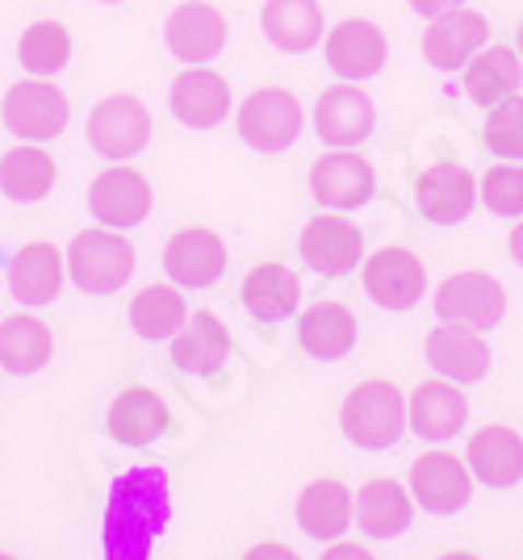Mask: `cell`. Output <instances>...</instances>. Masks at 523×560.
Instances as JSON below:
<instances>
[{
  "label": "cell",
  "instance_id": "obj_13",
  "mask_svg": "<svg viewBox=\"0 0 523 560\" xmlns=\"http://www.w3.org/2000/svg\"><path fill=\"white\" fill-rule=\"evenodd\" d=\"M377 126V109L364 89L339 80L327 93H318V105H314V130L327 147H348L357 151L360 142L373 135Z\"/></svg>",
  "mask_w": 523,
  "mask_h": 560
},
{
  "label": "cell",
  "instance_id": "obj_24",
  "mask_svg": "<svg viewBox=\"0 0 523 560\" xmlns=\"http://www.w3.org/2000/svg\"><path fill=\"white\" fill-rule=\"evenodd\" d=\"M243 310L256 318V323H286L289 314L302 302V277L286 268V264H256L247 277H243Z\"/></svg>",
  "mask_w": 523,
  "mask_h": 560
},
{
  "label": "cell",
  "instance_id": "obj_33",
  "mask_svg": "<svg viewBox=\"0 0 523 560\" xmlns=\"http://www.w3.org/2000/svg\"><path fill=\"white\" fill-rule=\"evenodd\" d=\"M59 180V172H55V160H50L43 147H13V151H4L0 155V192L9 197V201H22V206H34V201H43L50 188Z\"/></svg>",
  "mask_w": 523,
  "mask_h": 560
},
{
  "label": "cell",
  "instance_id": "obj_19",
  "mask_svg": "<svg viewBox=\"0 0 523 560\" xmlns=\"http://www.w3.org/2000/svg\"><path fill=\"white\" fill-rule=\"evenodd\" d=\"M490 43V22L477 9H456L423 30V59L435 71H465V63Z\"/></svg>",
  "mask_w": 523,
  "mask_h": 560
},
{
  "label": "cell",
  "instance_id": "obj_31",
  "mask_svg": "<svg viewBox=\"0 0 523 560\" xmlns=\"http://www.w3.org/2000/svg\"><path fill=\"white\" fill-rule=\"evenodd\" d=\"M298 343L314 360H344L357 348V314L339 302H314L298 318Z\"/></svg>",
  "mask_w": 523,
  "mask_h": 560
},
{
  "label": "cell",
  "instance_id": "obj_25",
  "mask_svg": "<svg viewBox=\"0 0 523 560\" xmlns=\"http://www.w3.org/2000/svg\"><path fill=\"white\" fill-rule=\"evenodd\" d=\"M264 38L286 55H306L323 43V4L318 0H264Z\"/></svg>",
  "mask_w": 523,
  "mask_h": 560
},
{
  "label": "cell",
  "instance_id": "obj_38",
  "mask_svg": "<svg viewBox=\"0 0 523 560\" xmlns=\"http://www.w3.org/2000/svg\"><path fill=\"white\" fill-rule=\"evenodd\" d=\"M419 18H428V22H435V18H449V13H456V9H465V0H406Z\"/></svg>",
  "mask_w": 523,
  "mask_h": 560
},
{
  "label": "cell",
  "instance_id": "obj_30",
  "mask_svg": "<svg viewBox=\"0 0 523 560\" xmlns=\"http://www.w3.org/2000/svg\"><path fill=\"white\" fill-rule=\"evenodd\" d=\"M352 514H357V498L335 477L310 481L298 498V527L314 539H339L352 527Z\"/></svg>",
  "mask_w": 523,
  "mask_h": 560
},
{
  "label": "cell",
  "instance_id": "obj_32",
  "mask_svg": "<svg viewBox=\"0 0 523 560\" xmlns=\"http://www.w3.org/2000/svg\"><path fill=\"white\" fill-rule=\"evenodd\" d=\"M164 431H167V406L155 389L135 385V389H126V394L114 397V406H109V435H114L118 444L147 447V444H155Z\"/></svg>",
  "mask_w": 523,
  "mask_h": 560
},
{
  "label": "cell",
  "instance_id": "obj_22",
  "mask_svg": "<svg viewBox=\"0 0 523 560\" xmlns=\"http://www.w3.org/2000/svg\"><path fill=\"white\" fill-rule=\"evenodd\" d=\"M406 419H410V431L419 440L444 444V440H452L465 427L469 401L456 389V381H423L406 397Z\"/></svg>",
  "mask_w": 523,
  "mask_h": 560
},
{
  "label": "cell",
  "instance_id": "obj_15",
  "mask_svg": "<svg viewBox=\"0 0 523 560\" xmlns=\"http://www.w3.org/2000/svg\"><path fill=\"white\" fill-rule=\"evenodd\" d=\"M298 247H302V259L323 277H348L357 264H364V238L339 213H314L302 226Z\"/></svg>",
  "mask_w": 523,
  "mask_h": 560
},
{
  "label": "cell",
  "instance_id": "obj_20",
  "mask_svg": "<svg viewBox=\"0 0 523 560\" xmlns=\"http://www.w3.org/2000/svg\"><path fill=\"white\" fill-rule=\"evenodd\" d=\"M423 351H428V364L444 381H456V385H477L481 376L490 373V343L481 339V330L469 327H431L428 339H423Z\"/></svg>",
  "mask_w": 523,
  "mask_h": 560
},
{
  "label": "cell",
  "instance_id": "obj_35",
  "mask_svg": "<svg viewBox=\"0 0 523 560\" xmlns=\"http://www.w3.org/2000/svg\"><path fill=\"white\" fill-rule=\"evenodd\" d=\"M18 59H22V68L30 71V75H38V80L63 71L68 59H72V34H68V25L34 22L22 34V43H18Z\"/></svg>",
  "mask_w": 523,
  "mask_h": 560
},
{
  "label": "cell",
  "instance_id": "obj_14",
  "mask_svg": "<svg viewBox=\"0 0 523 560\" xmlns=\"http://www.w3.org/2000/svg\"><path fill=\"white\" fill-rule=\"evenodd\" d=\"M373 188H377L373 164L357 151H348V147H332L323 160H314V167H310V192L332 210L369 206Z\"/></svg>",
  "mask_w": 523,
  "mask_h": 560
},
{
  "label": "cell",
  "instance_id": "obj_37",
  "mask_svg": "<svg viewBox=\"0 0 523 560\" xmlns=\"http://www.w3.org/2000/svg\"><path fill=\"white\" fill-rule=\"evenodd\" d=\"M477 201L499 218H523V167L495 164L477 180Z\"/></svg>",
  "mask_w": 523,
  "mask_h": 560
},
{
  "label": "cell",
  "instance_id": "obj_18",
  "mask_svg": "<svg viewBox=\"0 0 523 560\" xmlns=\"http://www.w3.org/2000/svg\"><path fill=\"white\" fill-rule=\"evenodd\" d=\"M167 109L189 130H214L231 114V84L210 68H185L167 89Z\"/></svg>",
  "mask_w": 523,
  "mask_h": 560
},
{
  "label": "cell",
  "instance_id": "obj_41",
  "mask_svg": "<svg viewBox=\"0 0 523 560\" xmlns=\"http://www.w3.org/2000/svg\"><path fill=\"white\" fill-rule=\"evenodd\" d=\"M507 247H511V259L523 268V218H520V226L511 231V238H507Z\"/></svg>",
  "mask_w": 523,
  "mask_h": 560
},
{
  "label": "cell",
  "instance_id": "obj_16",
  "mask_svg": "<svg viewBox=\"0 0 523 560\" xmlns=\"http://www.w3.org/2000/svg\"><path fill=\"white\" fill-rule=\"evenodd\" d=\"M164 272L176 289H210L226 272V243L206 226L176 231L164 247Z\"/></svg>",
  "mask_w": 523,
  "mask_h": 560
},
{
  "label": "cell",
  "instance_id": "obj_39",
  "mask_svg": "<svg viewBox=\"0 0 523 560\" xmlns=\"http://www.w3.org/2000/svg\"><path fill=\"white\" fill-rule=\"evenodd\" d=\"M243 560H302V557H298L293 548H286V544H277V539H264L256 548H247Z\"/></svg>",
  "mask_w": 523,
  "mask_h": 560
},
{
  "label": "cell",
  "instance_id": "obj_40",
  "mask_svg": "<svg viewBox=\"0 0 523 560\" xmlns=\"http://www.w3.org/2000/svg\"><path fill=\"white\" fill-rule=\"evenodd\" d=\"M323 560H377V557H373L369 548H360V544H344V539H339V544H332V548L323 552Z\"/></svg>",
  "mask_w": 523,
  "mask_h": 560
},
{
  "label": "cell",
  "instance_id": "obj_2",
  "mask_svg": "<svg viewBox=\"0 0 523 560\" xmlns=\"http://www.w3.org/2000/svg\"><path fill=\"white\" fill-rule=\"evenodd\" d=\"M339 427L364 452L394 447L403 440L406 427H410V419H406V397L390 381H360L357 389L344 397V406H339Z\"/></svg>",
  "mask_w": 523,
  "mask_h": 560
},
{
  "label": "cell",
  "instance_id": "obj_7",
  "mask_svg": "<svg viewBox=\"0 0 523 560\" xmlns=\"http://www.w3.org/2000/svg\"><path fill=\"white\" fill-rule=\"evenodd\" d=\"M151 142V114L139 96L114 93L96 101L89 114V147L105 160H135Z\"/></svg>",
  "mask_w": 523,
  "mask_h": 560
},
{
  "label": "cell",
  "instance_id": "obj_4",
  "mask_svg": "<svg viewBox=\"0 0 523 560\" xmlns=\"http://www.w3.org/2000/svg\"><path fill=\"white\" fill-rule=\"evenodd\" d=\"M235 126H239V139L247 142L252 151L281 155L302 135L306 109H302V101L289 93V89H256V93L239 105Z\"/></svg>",
  "mask_w": 523,
  "mask_h": 560
},
{
  "label": "cell",
  "instance_id": "obj_43",
  "mask_svg": "<svg viewBox=\"0 0 523 560\" xmlns=\"http://www.w3.org/2000/svg\"><path fill=\"white\" fill-rule=\"evenodd\" d=\"M515 50H520V59H523V22H520V30H515Z\"/></svg>",
  "mask_w": 523,
  "mask_h": 560
},
{
  "label": "cell",
  "instance_id": "obj_17",
  "mask_svg": "<svg viewBox=\"0 0 523 560\" xmlns=\"http://www.w3.org/2000/svg\"><path fill=\"white\" fill-rule=\"evenodd\" d=\"M415 206L428 222H440V226H456L465 222L477 206V180L469 167L452 164V160H440L431 164L419 180H415Z\"/></svg>",
  "mask_w": 523,
  "mask_h": 560
},
{
  "label": "cell",
  "instance_id": "obj_21",
  "mask_svg": "<svg viewBox=\"0 0 523 560\" xmlns=\"http://www.w3.org/2000/svg\"><path fill=\"white\" fill-rule=\"evenodd\" d=\"M465 465L474 472L481 486L490 490H511L523 481V435L502 427V422H490L469 435V447H465Z\"/></svg>",
  "mask_w": 523,
  "mask_h": 560
},
{
  "label": "cell",
  "instance_id": "obj_26",
  "mask_svg": "<svg viewBox=\"0 0 523 560\" xmlns=\"http://www.w3.org/2000/svg\"><path fill=\"white\" fill-rule=\"evenodd\" d=\"M523 84V59L520 50L502 47V43H486L474 59L465 63V93L481 109H495L499 101L515 96Z\"/></svg>",
  "mask_w": 523,
  "mask_h": 560
},
{
  "label": "cell",
  "instance_id": "obj_28",
  "mask_svg": "<svg viewBox=\"0 0 523 560\" xmlns=\"http://www.w3.org/2000/svg\"><path fill=\"white\" fill-rule=\"evenodd\" d=\"M226 351H231V330L222 327V318L210 310L189 314V323L172 335V360L181 373H214V369H222Z\"/></svg>",
  "mask_w": 523,
  "mask_h": 560
},
{
  "label": "cell",
  "instance_id": "obj_12",
  "mask_svg": "<svg viewBox=\"0 0 523 560\" xmlns=\"http://www.w3.org/2000/svg\"><path fill=\"white\" fill-rule=\"evenodd\" d=\"M360 280H364V293L373 298V305H381V310H410L423 298L428 268L410 247H381V252H373L360 264Z\"/></svg>",
  "mask_w": 523,
  "mask_h": 560
},
{
  "label": "cell",
  "instance_id": "obj_1",
  "mask_svg": "<svg viewBox=\"0 0 523 560\" xmlns=\"http://www.w3.org/2000/svg\"><path fill=\"white\" fill-rule=\"evenodd\" d=\"M167 518V486L160 472H126L105 511V560H147Z\"/></svg>",
  "mask_w": 523,
  "mask_h": 560
},
{
  "label": "cell",
  "instance_id": "obj_34",
  "mask_svg": "<svg viewBox=\"0 0 523 560\" xmlns=\"http://www.w3.org/2000/svg\"><path fill=\"white\" fill-rule=\"evenodd\" d=\"M189 323V305L176 284H147L130 302V327L143 339H172Z\"/></svg>",
  "mask_w": 523,
  "mask_h": 560
},
{
  "label": "cell",
  "instance_id": "obj_3",
  "mask_svg": "<svg viewBox=\"0 0 523 560\" xmlns=\"http://www.w3.org/2000/svg\"><path fill=\"white\" fill-rule=\"evenodd\" d=\"M68 277L84 289V293H118L126 280L135 277V243L126 231H109V226H89L68 243Z\"/></svg>",
  "mask_w": 523,
  "mask_h": 560
},
{
  "label": "cell",
  "instance_id": "obj_44",
  "mask_svg": "<svg viewBox=\"0 0 523 560\" xmlns=\"http://www.w3.org/2000/svg\"><path fill=\"white\" fill-rule=\"evenodd\" d=\"M0 560H18V557H9V552H0Z\"/></svg>",
  "mask_w": 523,
  "mask_h": 560
},
{
  "label": "cell",
  "instance_id": "obj_5",
  "mask_svg": "<svg viewBox=\"0 0 523 560\" xmlns=\"http://www.w3.org/2000/svg\"><path fill=\"white\" fill-rule=\"evenodd\" d=\"M507 314V289L499 284V277L490 272H452L440 289H435V318L452 323V327H469V330H490L502 323Z\"/></svg>",
  "mask_w": 523,
  "mask_h": 560
},
{
  "label": "cell",
  "instance_id": "obj_36",
  "mask_svg": "<svg viewBox=\"0 0 523 560\" xmlns=\"http://www.w3.org/2000/svg\"><path fill=\"white\" fill-rule=\"evenodd\" d=\"M481 139L499 160H523V93L507 96L490 109Z\"/></svg>",
  "mask_w": 523,
  "mask_h": 560
},
{
  "label": "cell",
  "instance_id": "obj_8",
  "mask_svg": "<svg viewBox=\"0 0 523 560\" xmlns=\"http://www.w3.org/2000/svg\"><path fill=\"white\" fill-rule=\"evenodd\" d=\"M406 490L428 514H456L465 511L469 498H474V472H469L465 460H456L452 452L435 447V452H423L410 465Z\"/></svg>",
  "mask_w": 523,
  "mask_h": 560
},
{
  "label": "cell",
  "instance_id": "obj_29",
  "mask_svg": "<svg viewBox=\"0 0 523 560\" xmlns=\"http://www.w3.org/2000/svg\"><path fill=\"white\" fill-rule=\"evenodd\" d=\"M415 518V498L403 490L394 477H373L369 486L357 493V523L364 536L373 539H394L403 536Z\"/></svg>",
  "mask_w": 523,
  "mask_h": 560
},
{
  "label": "cell",
  "instance_id": "obj_10",
  "mask_svg": "<svg viewBox=\"0 0 523 560\" xmlns=\"http://www.w3.org/2000/svg\"><path fill=\"white\" fill-rule=\"evenodd\" d=\"M164 47L185 68H201V63L218 59L222 47H226V18H222V9L206 4V0L176 4L164 22Z\"/></svg>",
  "mask_w": 523,
  "mask_h": 560
},
{
  "label": "cell",
  "instance_id": "obj_23",
  "mask_svg": "<svg viewBox=\"0 0 523 560\" xmlns=\"http://www.w3.org/2000/svg\"><path fill=\"white\" fill-rule=\"evenodd\" d=\"M63 272H68V259L59 247L50 243H25L9 259V293L22 305H50L63 289Z\"/></svg>",
  "mask_w": 523,
  "mask_h": 560
},
{
  "label": "cell",
  "instance_id": "obj_6",
  "mask_svg": "<svg viewBox=\"0 0 523 560\" xmlns=\"http://www.w3.org/2000/svg\"><path fill=\"white\" fill-rule=\"evenodd\" d=\"M0 117L4 126L25 142H47L59 139L68 130V117H72V101L63 89H55L50 80H18L9 93H4V105H0Z\"/></svg>",
  "mask_w": 523,
  "mask_h": 560
},
{
  "label": "cell",
  "instance_id": "obj_45",
  "mask_svg": "<svg viewBox=\"0 0 523 560\" xmlns=\"http://www.w3.org/2000/svg\"><path fill=\"white\" fill-rule=\"evenodd\" d=\"M101 4H121V0H101Z\"/></svg>",
  "mask_w": 523,
  "mask_h": 560
},
{
  "label": "cell",
  "instance_id": "obj_11",
  "mask_svg": "<svg viewBox=\"0 0 523 560\" xmlns=\"http://www.w3.org/2000/svg\"><path fill=\"white\" fill-rule=\"evenodd\" d=\"M323 55H327V68L348 80V84H360V80H373L385 59H390V38L381 34V25H373L369 18H348L327 30L323 38Z\"/></svg>",
  "mask_w": 523,
  "mask_h": 560
},
{
  "label": "cell",
  "instance_id": "obj_9",
  "mask_svg": "<svg viewBox=\"0 0 523 560\" xmlns=\"http://www.w3.org/2000/svg\"><path fill=\"white\" fill-rule=\"evenodd\" d=\"M151 180H147L139 167L114 164L105 167L89 188V210L101 226L109 231H130V226H143L147 213H151Z\"/></svg>",
  "mask_w": 523,
  "mask_h": 560
},
{
  "label": "cell",
  "instance_id": "obj_27",
  "mask_svg": "<svg viewBox=\"0 0 523 560\" xmlns=\"http://www.w3.org/2000/svg\"><path fill=\"white\" fill-rule=\"evenodd\" d=\"M55 355V330L38 314H9L0 318V369L13 376L43 373Z\"/></svg>",
  "mask_w": 523,
  "mask_h": 560
},
{
  "label": "cell",
  "instance_id": "obj_42",
  "mask_svg": "<svg viewBox=\"0 0 523 560\" xmlns=\"http://www.w3.org/2000/svg\"><path fill=\"white\" fill-rule=\"evenodd\" d=\"M440 560H477L474 552H449V557H440Z\"/></svg>",
  "mask_w": 523,
  "mask_h": 560
}]
</instances>
